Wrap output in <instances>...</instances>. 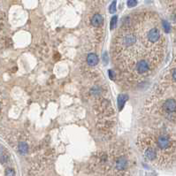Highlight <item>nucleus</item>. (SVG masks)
I'll list each match as a JSON object with an SVG mask.
<instances>
[{
    "label": "nucleus",
    "mask_w": 176,
    "mask_h": 176,
    "mask_svg": "<svg viewBox=\"0 0 176 176\" xmlns=\"http://www.w3.org/2000/svg\"><path fill=\"white\" fill-rule=\"evenodd\" d=\"M163 109L166 112H169V113L176 111V100H175V99L166 100L163 105Z\"/></svg>",
    "instance_id": "nucleus-4"
},
{
    "label": "nucleus",
    "mask_w": 176,
    "mask_h": 176,
    "mask_svg": "<svg viewBox=\"0 0 176 176\" xmlns=\"http://www.w3.org/2000/svg\"><path fill=\"white\" fill-rule=\"evenodd\" d=\"M28 150H29V146L27 143L25 142H21L19 144V151L22 154V155H25L28 153Z\"/></svg>",
    "instance_id": "nucleus-10"
},
{
    "label": "nucleus",
    "mask_w": 176,
    "mask_h": 176,
    "mask_svg": "<svg viewBox=\"0 0 176 176\" xmlns=\"http://www.w3.org/2000/svg\"><path fill=\"white\" fill-rule=\"evenodd\" d=\"M109 77L111 79V80H113L114 79V73H113V72L112 71H109Z\"/></svg>",
    "instance_id": "nucleus-18"
},
{
    "label": "nucleus",
    "mask_w": 176,
    "mask_h": 176,
    "mask_svg": "<svg viewBox=\"0 0 176 176\" xmlns=\"http://www.w3.org/2000/svg\"><path fill=\"white\" fill-rule=\"evenodd\" d=\"M135 68L136 72L140 74H144L146 73H148L150 69V64L149 63L148 60L146 59H140L136 62Z\"/></svg>",
    "instance_id": "nucleus-1"
},
{
    "label": "nucleus",
    "mask_w": 176,
    "mask_h": 176,
    "mask_svg": "<svg viewBox=\"0 0 176 176\" xmlns=\"http://www.w3.org/2000/svg\"><path fill=\"white\" fill-rule=\"evenodd\" d=\"M173 79L176 81V68H175L173 71Z\"/></svg>",
    "instance_id": "nucleus-19"
},
{
    "label": "nucleus",
    "mask_w": 176,
    "mask_h": 176,
    "mask_svg": "<svg viewBox=\"0 0 176 176\" xmlns=\"http://www.w3.org/2000/svg\"><path fill=\"white\" fill-rule=\"evenodd\" d=\"M117 23H118V16L117 15H114L111 19V22H110V29H111V30H112V29H115Z\"/></svg>",
    "instance_id": "nucleus-11"
},
{
    "label": "nucleus",
    "mask_w": 176,
    "mask_h": 176,
    "mask_svg": "<svg viewBox=\"0 0 176 176\" xmlns=\"http://www.w3.org/2000/svg\"><path fill=\"white\" fill-rule=\"evenodd\" d=\"M5 175L6 176H15V172L12 168H7L5 170Z\"/></svg>",
    "instance_id": "nucleus-15"
},
{
    "label": "nucleus",
    "mask_w": 176,
    "mask_h": 176,
    "mask_svg": "<svg viewBox=\"0 0 176 176\" xmlns=\"http://www.w3.org/2000/svg\"><path fill=\"white\" fill-rule=\"evenodd\" d=\"M99 92H100V89H99L98 87H95V88L92 89V93H93V94H95V95H96V94H98Z\"/></svg>",
    "instance_id": "nucleus-17"
},
{
    "label": "nucleus",
    "mask_w": 176,
    "mask_h": 176,
    "mask_svg": "<svg viewBox=\"0 0 176 176\" xmlns=\"http://www.w3.org/2000/svg\"><path fill=\"white\" fill-rule=\"evenodd\" d=\"M103 60H105V64H107L108 63V56H107V53L105 52L104 54H103Z\"/></svg>",
    "instance_id": "nucleus-16"
},
{
    "label": "nucleus",
    "mask_w": 176,
    "mask_h": 176,
    "mask_svg": "<svg viewBox=\"0 0 176 176\" xmlns=\"http://www.w3.org/2000/svg\"><path fill=\"white\" fill-rule=\"evenodd\" d=\"M146 37H147L148 42H150V43H156L159 41L161 35H160L159 30L157 28H153L148 31Z\"/></svg>",
    "instance_id": "nucleus-2"
},
{
    "label": "nucleus",
    "mask_w": 176,
    "mask_h": 176,
    "mask_svg": "<svg viewBox=\"0 0 176 176\" xmlns=\"http://www.w3.org/2000/svg\"><path fill=\"white\" fill-rule=\"evenodd\" d=\"M128 98V97L127 95H124V94L119 95V97H118V106H119L120 110H122V108H123V106H125V103H126Z\"/></svg>",
    "instance_id": "nucleus-9"
},
{
    "label": "nucleus",
    "mask_w": 176,
    "mask_h": 176,
    "mask_svg": "<svg viewBox=\"0 0 176 176\" xmlns=\"http://www.w3.org/2000/svg\"><path fill=\"white\" fill-rule=\"evenodd\" d=\"M136 4H137V0H128V6L129 8L135 7V6H136Z\"/></svg>",
    "instance_id": "nucleus-14"
},
{
    "label": "nucleus",
    "mask_w": 176,
    "mask_h": 176,
    "mask_svg": "<svg viewBox=\"0 0 176 176\" xmlns=\"http://www.w3.org/2000/svg\"><path fill=\"white\" fill-rule=\"evenodd\" d=\"M109 12H110L111 13H114V12H116V1H113V2L110 4Z\"/></svg>",
    "instance_id": "nucleus-13"
},
{
    "label": "nucleus",
    "mask_w": 176,
    "mask_h": 176,
    "mask_svg": "<svg viewBox=\"0 0 176 176\" xmlns=\"http://www.w3.org/2000/svg\"><path fill=\"white\" fill-rule=\"evenodd\" d=\"M128 167V160L124 157H120L116 161V169L119 171H123Z\"/></svg>",
    "instance_id": "nucleus-5"
},
{
    "label": "nucleus",
    "mask_w": 176,
    "mask_h": 176,
    "mask_svg": "<svg viewBox=\"0 0 176 176\" xmlns=\"http://www.w3.org/2000/svg\"><path fill=\"white\" fill-rule=\"evenodd\" d=\"M104 21V18L102 17V15L100 14H95L92 19H91V24L94 26V27H99L102 25Z\"/></svg>",
    "instance_id": "nucleus-7"
},
{
    "label": "nucleus",
    "mask_w": 176,
    "mask_h": 176,
    "mask_svg": "<svg viewBox=\"0 0 176 176\" xmlns=\"http://www.w3.org/2000/svg\"><path fill=\"white\" fill-rule=\"evenodd\" d=\"M157 142H158V146L161 150H167L170 148V146L172 144L170 137L166 135H162V136H158Z\"/></svg>",
    "instance_id": "nucleus-3"
},
{
    "label": "nucleus",
    "mask_w": 176,
    "mask_h": 176,
    "mask_svg": "<svg viewBox=\"0 0 176 176\" xmlns=\"http://www.w3.org/2000/svg\"><path fill=\"white\" fill-rule=\"evenodd\" d=\"M144 155H145V157H146L147 159H149V160H154L157 158V151L155 150V149H153L151 147H149V148H147L145 150Z\"/></svg>",
    "instance_id": "nucleus-6"
},
{
    "label": "nucleus",
    "mask_w": 176,
    "mask_h": 176,
    "mask_svg": "<svg viewBox=\"0 0 176 176\" xmlns=\"http://www.w3.org/2000/svg\"><path fill=\"white\" fill-rule=\"evenodd\" d=\"M87 63L89 66H96L98 63V57L95 53H89L87 57Z\"/></svg>",
    "instance_id": "nucleus-8"
},
{
    "label": "nucleus",
    "mask_w": 176,
    "mask_h": 176,
    "mask_svg": "<svg viewBox=\"0 0 176 176\" xmlns=\"http://www.w3.org/2000/svg\"><path fill=\"white\" fill-rule=\"evenodd\" d=\"M163 29H164V30L166 31V32H170V30H171V26H170V24L166 21H163Z\"/></svg>",
    "instance_id": "nucleus-12"
}]
</instances>
